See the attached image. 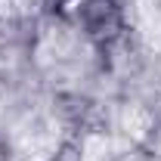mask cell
I'll use <instances>...</instances> for the list:
<instances>
[]
</instances>
